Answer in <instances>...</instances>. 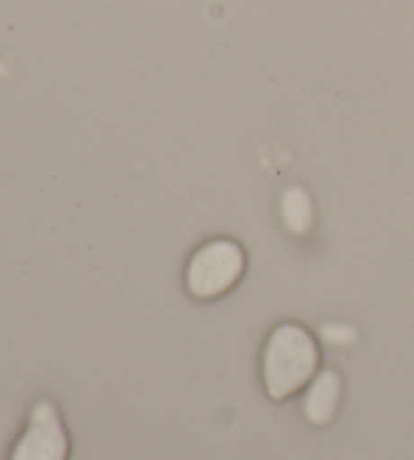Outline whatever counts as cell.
<instances>
[{
	"label": "cell",
	"instance_id": "7a4b0ae2",
	"mask_svg": "<svg viewBox=\"0 0 414 460\" xmlns=\"http://www.w3.org/2000/svg\"><path fill=\"white\" fill-rule=\"evenodd\" d=\"M245 273L243 246L230 238H214L198 249L186 267V289L209 301L233 289Z\"/></svg>",
	"mask_w": 414,
	"mask_h": 460
},
{
	"label": "cell",
	"instance_id": "6da1fadb",
	"mask_svg": "<svg viewBox=\"0 0 414 460\" xmlns=\"http://www.w3.org/2000/svg\"><path fill=\"white\" fill-rule=\"evenodd\" d=\"M320 366L313 335L300 323H284L271 332L263 349V384L269 398L281 402L310 384Z\"/></svg>",
	"mask_w": 414,
	"mask_h": 460
},
{
	"label": "cell",
	"instance_id": "3957f363",
	"mask_svg": "<svg viewBox=\"0 0 414 460\" xmlns=\"http://www.w3.org/2000/svg\"><path fill=\"white\" fill-rule=\"evenodd\" d=\"M69 437L51 400L32 406L27 430L16 442L11 460H68Z\"/></svg>",
	"mask_w": 414,
	"mask_h": 460
},
{
	"label": "cell",
	"instance_id": "277c9868",
	"mask_svg": "<svg viewBox=\"0 0 414 460\" xmlns=\"http://www.w3.org/2000/svg\"><path fill=\"white\" fill-rule=\"evenodd\" d=\"M338 396L339 377L334 372H324L318 377V382L313 384V388L308 394V400H305V412H308L310 420L318 424L328 422L331 414H334Z\"/></svg>",
	"mask_w": 414,
	"mask_h": 460
}]
</instances>
